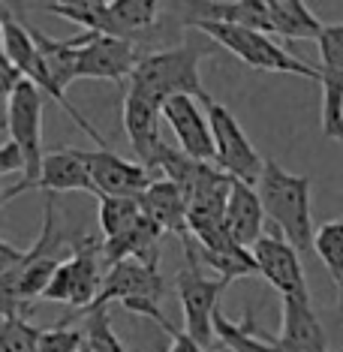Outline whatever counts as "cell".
<instances>
[{
    "label": "cell",
    "instance_id": "1",
    "mask_svg": "<svg viewBox=\"0 0 343 352\" xmlns=\"http://www.w3.org/2000/svg\"><path fill=\"white\" fill-rule=\"evenodd\" d=\"M256 196L268 226L283 235V241L295 253H307L313 241V214H310V178L286 172L274 160H262V172L256 178Z\"/></svg>",
    "mask_w": 343,
    "mask_h": 352
},
{
    "label": "cell",
    "instance_id": "2",
    "mask_svg": "<svg viewBox=\"0 0 343 352\" xmlns=\"http://www.w3.org/2000/svg\"><path fill=\"white\" fill-rule=\"evenodd\" d=\"M205 52L199 45H178V49H166V52H151L139 54L133 73H130V91L145 94L148 100L163 102L169 97H199L205 100L202 87V73H199V63H202Z\"/></svg>",
    "mask_w": 343,
    "mask_h": 352
},
{
    "label": "cell",
    "instance_id": "3",
    "mask_svg": "<svg viewBox=\"0 0 343 352\" xmlns=\"http://www.w3.org/2000/svg\"><path fill=\"white\" fill-rule=\"evenodd\" d=\"M193 28L208 39H214V45L226 49L229 54H235L241 63L259 69V73H286V76H301V78H313V82H319L316 67H310V63H305L301 58L289 54L268 34L235 28V25H217V21H199Z\"/></svg>",
    "mask_w": 343,
    "mask_h": 352
},
{
    "label": "cell",
    "instance_id": "4",
    "mask_svg": "<svg viewBox=\"0 0 343 352\" xmlns=\"http://www.w3.org/2000/svg\"><path fill=\"white\" fill-rule=\"evenodd\" d=\"M0 30H3V60H6V67H10L19 78H25V82L34 85L39 94H49V97L58 102V106L67 111V115L73 118L78 126H82L85 135H91V139L100 145V151H106L109 148L106 139H102V135L91 126V121H87L82 111H78L73 102L67 100V94H63L60 87L52 82V76L45 73V63H43V58H39V52H36L34 39H30V34H27V28L21 25V21L15 19L10 10L0 12Z\"/></svg>",
    "mask_w": 343,
    "mask_h": 352
},
{
    "label": "cell",
    "instance_id": "5",
    "mask_svg": "<svg viewBox=\"0 0 343 352\" xmlns=\"http://www.w3.org/2000/svg\"><path fill=\"white\" fill-rule=\"evenodd\" d=\"M202 102H205V121H208V133H211L214 163L220 166V172L226 175V178L253 187L262 172L259 151L253 148L244 126L238 124V118L223 106V102L211 100V97H205Z\"/></svg>",
    "mask_w": 343,
    "mask_h": 352
},
{
    "label": "cell",
    "instance_id": "6",
    "mask_svg": "<svg viewBox=\"0 0 343 352\" xmlns=\"http://www.w3.org/2000/svg\"><path fill=\"white\" fill-rule=\"evenodd\" d=\"M184 241V253H187V268L175 277V289L181 298V310H184V334L196 346L208 349L214 346V331H211V316L220 307V295L226 292V280L217 277H205L199 271V262L190 247V235L181 238Z\"/></svg>",
    "mask_w": 343,
    "mask_h": 352
},
{
    "label": "cell",
    "instance_id": "7",
    "mask_svg": "<svg viewBox=\"0 0 343 352\" xmlns=\"http://www.w3.org/2000/svg\"><path fill=\"white\" fill-rule=\"evenodd\" d=\"M3 126L10 133V142L15 145V151L21 154V163H25V178H21L15 187H25L36 178L39 163H43L45 151H43V94L36 91L30 82L19 78L10 91V100H6V111H3ZM10 187V190H15Z\"/></svg>",
    "mask_w": 343,
    "mask_h": 352
},
{
    "label": "cell",
    "instance_id": "8",
    "mask_svg": "<svg viewBox=\"0 0 343 352\" xmlns=\"http://www.w3.org/2000/svg\"><path fill=\"white\" fill-rule=\"evenodd\" d=\"M250 256L256 262V274H262L280 292V298H295V301H310L307 277L301 256L283 241V235L277 229H268L256 238V244L250 247Z\"/></svg>",
    "mask_w": 343,
    "mask_h": 352
},
{
    "label": "cell",
    "instance_id": "9",
    "mask_svg": "<svg viewBox=\"0 0 343 352\" xmlns=\"http://www.w3.org/2000/svg\"><path fill=\"white\" fill-rule=\"evenodd\" d=\"M76 160L85 166L87 178H91V187L97 199L102 196H115V199H139V193L154 181L145 166L133 163L115 151H76Z\"/></svg>",
    "mask_w": 343,
    "mask_h": 352
},
{
    "label": "cell",
    "instance_id": "10",
    "mask_svg": "<svg viewBox=\"0 0 343 352\" xmlns=\"http://www.w3.org/2000/svg\"><path fill=\"white\" fill-rule=\"evenodd\" d=\"M163 292H166V283L157 268L142 265V262H135V259H121L106 268L97 301L91 304V310H106L111 301H121L124 307L126 304H157L159 307ZM91 310H87V314H91Z\"/></svg>",
    "mask_w": 343,
    "mask_h": 352
},
{
    "label": "cell",
    "instance_id": "11",
    "mask_svg": "<svg viewBox=\"0 0 343 352\" xmlns=\"http://www.w3.org/2000/svg\"><path fill=\"white\" fill-rule=\"evenodd\" d=\"M135 60H139V52H135V43H130V39L91 34V39L76 54V78L121 85L130 78Z\"/></svg>",
    "mask_w": 343,
    "mask_h": 352
},
{
    "label": "cell",
    "instance_id": "12",
    "mask_svg": "<svg viewBox=\"0 0 343 352\" xmlns=\"http://www.w3.org/2000/svg\"><path fill=\"white\" fill-rule=\"evenodd\" d=\"M159 118L172 126L175 139L181 145V154L196 160V163H214V148H211V133L205 111L196 106L193 97H169L159 102Z\"/></svg>",
    "mask_w": 343,
    "mask_h": 352
},
{
    "label": "cell",
    "instance_id": "13",
    "mask_svg": "<svg viewBox=\"0 0 343 352\" xmlns=\"http://www.w3.org/2000/svg\"><path fill=\"white\" fill-rule=\"evenodd\" d=\"M27 190H43V193H93L91 187V178H87L85 166L76 160L73 148H60V151H52V154L43 157V163H39V172L36 178L25 184V187H15V190H6V193H0V199H12L19 193H27Z\"/></svg>",
    "mask_w": 343,
    "mask_h": 352
},
{
    "label": "cell",
    "instance_id": "14",
    "mask_svg": "<svg viewBox=\"0 0 343 352\" xmlns=\"http://www.w3.org/2000/svg\"><path fill=\"white\" fill-rule=\"evenodd\" d=\"M124 130H126V139H130V148L139 157V166L154 172L157 151L163 145V139H159V102L148 100L139 91H126Z\"/></svg>",
    "mask_w": 343,
    "mask_h": 352
},
{
    "label": "cell",
    "instance_id": "15",
    "mask_svg": "<svg viewBox=\"0 0 343 352\" xmlns=\"http://www.w3.org/2000/svg\"><path fill=\"white\" fill-rule=\"evenodd\" d=\"M280 334L274 338L277 346L292 352H329V334L313 314V304L280 298Z\"/></svg>",
    "mask_w": 343,
    "mask_h": 352
},
{
    "label": "cell",
    "instance_id": "16",
    "mask_svg": "<svg viewBox=\"0 0 343 352\" xmlns=\"http://www.w3.org/2000/svg\"><path fill=\"white\" fill-rule=\"evenodd\" d=\"M223 229L238 247H247V250L265 232V214H262L259 196L253 187H247L241 181L229 184L226 205H223Z\"/></svg>",
    "mask_w": 343,
    "mask_h": 352
},
{
    "label": "cell",
    "instance_id": "17",
    "mask_svg": "<svg viewBox=\"0 0 343 352\" xmlns=\"http://www.w3.org/2000/svg\"><path fill=\"white\" fill-rule=\"evenodd\" d=\"M135 202H139L142 217L148 223H154L163 235L166 232H169V235H178V238L187 235V205H184V199H181L178 190H175V184H169L166 178H154L139 193Z\"/></svg>",
    "mask_w": 343,
    "mask_h": 352
},
{
    "label": "cell",
    "instance_id": "18",
    "mask_svg": "<svg viewBox=\"0 0 343 352\" xmlns=\"http://www.w3.org/2000/svg\"><path fill=\"white\" fill-rule=\"evenodd\" d=\"M27 34H30V39H34L39 58H43V63H45V73H49L52 82L67 94V87L76 82V54L87 39H91V34L82 30V34H76L69 39H54V36H45L43 30H36V28H27Z\"/></svg>",
    "mask_w": 343,
    "mask_h": 352
},
{
    "label": "cell",
    "instance_id": "19",
    "mask_svg": "<svg viewBox=\"0 0 343 352\" xmlns=\"http://www.w3.org/2000/svg\"><path fill=\"white\" fill-rule=\"evenodd\" d=\"M271 34L286 39H316L325 21H319L305 0H265Z\"/></svg>",
    "mask_w": 343,
    "mask_h": 352
},
{
    "label": "cell",
    "instance_id": "20",
    "mask_svg": "<svg viewBox=\"0 0 343 352\" xmlns=\"http://www.w3.org/2000/svg\"><path fill=\"white\" fill-rule=\"evenodd\" d=\"M211 331L229 352H277L274 340L265 331H259L256 322H253V310H247L244 322H232L217 307L211 316Z\"/></svg>",
    "mask_w": 343,
    "mask_h": 352
},
{
    "label": "cell",
    "instance_id": "21",
    "mask_svg": "<svg viewBox=\"0 0 343 352\" xmlns=\"http://www.w3.org/2000/svg\"><path fill=\"white\" fill-rule=\"evenodd\" d=\"M36 6L49 15H58V19H67L73 25L85 28V34L118 36L106 0H58V3H36Z\"/></svg>",
    "mask_w": 343,
    "mask_h": 352
},
{
    "label": "cell",
    "instance_id": "22",
    "mask_svg": "<svg viewBox=\"0 0 343 352\" xmlns=\"http://www.w3.org/2000/svg\"><path fill=\"white\" fill-rule=\"evenodd\" d=\"M159 6L163 3H157V0H111L109 15L115 21L118 36L133 43V34H142L157 21Z\"/></svg>",
    "mask_w": 343,
    "mask_h": 352
},
{
    "label": "cell",
    "instance_id": "23",
    "mask_svg": "<svg viewBox=\"0 0 343 352\" xmlns=\"http://www.w3.org/2000/svg\"><path fill=\"white\" fill-rule=\"evenodd\" d=\"M310 250H316L319 262L325 265L331 283L338 286V292H340L343 289V223L340 220L319 223V229H313Z\"/></svg>",
    "mask_w": 343,
    "mask_h": 352
},
{
    "label": "cell",
    "instance_id": "24",
    "mask_svg": "<svg viewBox=\"0 0 343 352\" xmlns=\"http://www.w3.org/2000/svg\"><path fill=\"white\" fill-rule=\"evenodd\" d=\"M319 87H322V135L343 142V73L319 69Z\"/></svg>",
    "mask_w": 343,
    "mask_h": 352
},
{
    "label": "cell",
    "instance_id": "25",
    "mask_svg": "<svg viewBox=\"0 0 343 352\" xmlns=\"http://www.w3.org/2000/svg\"><path fill=\"white\" fill-rule=\"evenodd\" d=\"M139 202L135 199H115V196H102L100 199V232L102 241L124 235L126 229L139 220Z\"/></svg>",
    "mask_w": 343,
    "mask_h": 352
},
{
    "label": "cell",
    "instance_id": "26",
    "mask_svg": "<svg viewBox=\"0 0 343 352\" xmlns=\"http://www.w3.org/2000/svg\"><path fill=\"white\" fill-rule=\"evenodd\" d=\"M82 343L87 352H126L121 338L109 322V310H91L82 325Z\"/></svg>",
    "mask_w": 343,
    "mask_h": 352
},
{
    "label": "cell",
    "instance_id": "27",
    "mask_svg": "<svg viewBox=\"0 0 343 352\" xmlns=\"http://www.w3.org/2000/svg\"><path fill=\"white\" fill-rule=\"evenodd\" d=\"M39 328L27 322V316L0 319V352H34Z\"/></svg>",
    "mask_w": 343,
    "mask_h": 352
},
{
    "label": "cell",
    "instance_id": "28",
    "mask_svg": "<svg viewBox=\"0 0 343 352\" xmlns=\"http://www.w3.org/2000/svg\"><path fill=\"white\" fill-rule=\"evenodd\" d=\"M319 43V67L325 73H343V25L334 21V25H325L322 34L316 36Z\"/></svg>",
    "mask_w": 343,
    "mask_h": 352
},
{
    "label": "cell",
    "instance_id": "29",
    "mask_svg": "<svg viewBox=\"0 0 343 352\" xmlns=\"http://www.w3.org/2000/svg\"><path fill=\"white\" fill-rule=\"evenodd\" d=\"M78 349H82V331L69 328V322H60L54 328H39L34 352H78Z\"/></svg>",
    "mask_w": 343,
    "mask_h": 352
},
{
    "label": "cell",
    "instance_id": "30",
    "mask_svg": "<svg viewBox=\"0 0 343 352\" xmlns=\"http://www.w3.org/2000/svg\"><path fill=\"white\" fill-rule=\"evenodd\" d=\"M148 319H154V322H157L159 328H163L166 334H169V340H172V343H169V352H208V349L196 346V343L190 340L187 334L181 331V328H175V325L169 322V319H166L163 314H159V310H151V314H148Z\"/></svg>",
    "mask_w": 343,
    "mask_h": 352
},
{
    "label": "cell",
    "instance_id": "31",
    "mask_svg": "<svg viewBox=\"0 0 343 352\" xmlns=\"http://www.w3.org/2000/svg\"><path fill=\"white\" fill-rule=\"evenodd\" d=\"M19 172H25L21 154L15 151L12 142H6V145H0V178L3 175H19Z\"/></svg>",
    "mask_w": 343,
    "mask_h": 352
},
{
    "label": "cell",
    "instance_id": "32",
    "mask_svg": "<svg viewBox=\"0 0 343 352\" xmlns=\"http://www.w3.org/2000/svg\"><path fill=\"white\" fill-rule=\"evenodd\" d=\"M21 262H25V250L0 238V274H6V271H15Z\"/></svg>",
    "mask_w": 343,
    "mask_h": 352
},
{
    "label": "cell",
    "instance_id": "33",
    "mask_svg": "<svg viewBox=\"0 0 343 352\" xmlns=\"http://www.w3.org/2000/svg\"><path fill=\"white\" fill-rule=\"evenodd\" d=\"M0 60H3V30H0Z\"/></svg>",
    "mask_w": 343,
    "mask_h": 352
},
{
    "label": "cell",
    "instance_id": "34",
    "mask_svg": "<svg viewBox=\"0 0 343 352\" xmlns=\"http://www.w3.org/2000/svg\"><path fill=\"white\" fill-rule=\"evenodd\" d=\"M274 346H277V343H274ZM277 352H292V349H283V346H277Z\"/></svg>",
    "mask_w": 343,
    "mask_h": 352
},
{
    "label": "cell",
    "instance_id": "35",
    "mask_svg": "<svg viewBox=\"0 0 343 352\" xmlns=\"http://www.w3.org/2000/svg\"><path fill=\"white\" fill-rule=\"evenodd\" d=\"M78 352H87V346H85V343H82V349H78Z\"/></svg>",
    "mask_w": 343,
    "mask_h": 352
},
{
    "label": "cell",
    "instance_id": "36",
    "mask_svg": "<svg viewBox=\"0 0 343 352\" xmlns=\"http://www.w3.org/2000/svg\"><path fill=\"white\" fill-rule=\"evenodd\" d=\"M0 202H3V199H0Z\"/></svg>",
    "mask_w": 343,
    "mask_h": 352
},
{
    "label": "cell",
    "instance_id": "37",
    "mask_svg": "<svg viewBox=\"0 0 343 352\" xmlns=\"http://www.w3.org/2000/svg\"><path fill=\"white\" fill-rule=\"evenodd\" d=\"M0 121H3V118H0Z\"/></svg>",
    "mask_w": 343,
    "mask_h": 352
}]
</instances>
